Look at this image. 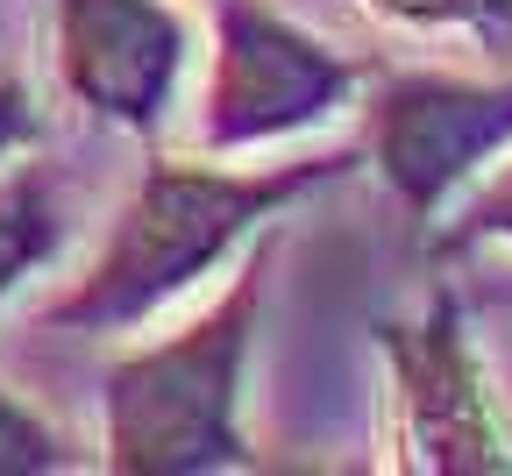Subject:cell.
Here are the masks:
<instances>
[{"label": "cell", "mask_w": 512, "mask_h": 476, "mask_svg": "<svg viewBox=\"0 0 512 476\" xmlns=\"http://www.w3.org/2000/svg\"><path fill=\"white\" fill-rule=\"evenodd\" d=\"M356 86V64L285 22L271 0H221V57L207 79L200 143L207 150H249L278 135L313 128L335 114Z\"/></svg>", "instance_id": "3957f363"}, {"label": "cell", "mask_w": 512, "mask_h": 476, "mask_svg": "<svg viewBox=\"0 0 512 476\" xmlns=\"http://www.w3.org/2000/svg\"><path fill=\"white\" fill-rule=\"evenodd\" d=\"M43 469H72V441L0 384V476H43Z\"/></svg>", "instance_id": "ba28073f"}, {"label": "cell", "mask_w": 512, "mask_h": 476, "mask_svg": "<svg viewBox=\"0 0 512 476\" xmlns=\"http://www.w3.org/2000/svg\"><path fill=\"white\" fill-rule=\"evenodd\" d=\"M399 398V455L413 469H512V434L463 349L456 306H434L420 327H384Z\"/></svg>", "instance_id": "5b68a950"}, {"label": "cell", "mask_w": 512, "mask_h": 476, "mask_svg": "<svg viewBox=\"0 0 512 476\" xmlns=\"http://www.w3.org/2000/svg\"><path fill=\"white\" fill-rule=\"evenodd\" d=\"M185 57L192 29L171 0H50V72L114 128H157Z\"/></svg>", "instance_id": "277c9868"}, {"label": "cell", "mask_w": 512, "mask_h": 476, "mask_svg": "<svg viewBox=\"0 0 512 476\" xmlns=\"http://www.w3.org/2000/svg\"><path fill=\"white\" fill-rule=\"evenodd\" d=\"M463 235H512V171L477 199V214H470V228Z\"/></svg>", "instance_id": "8fae6325"}, {"label": "cell", "mask_w": 512, "mask_h": 476, "mask_svg": "<svg viewBox=\"0 0 512 476\" xmlns=\"http://www.w3.org/2000/svg\"><path fill=\"white\" fill-rule=\"evenodd\" d=\"M64 242H72V199H64V178L29 157L0 171V299H8L29 270H43Z\"/></svg>", "instance_id": "52a82bcc"}, {"label": "cell", "mask_w": 512, "mask_h": 476, "mask_svg": "<svg viewBox=\"0 0 512 476\" xmlns=\"http://www.w3.org/2000/svg\"><path fill=\"white\" fill-rule=\"evenodd\" d=\"M512 128V86H463V79H392L370 100V150L406 199L456 185L498 135Z\"/></svg>", "instance_id": "8992f818"}, {"label": "cell", "mask_w": 512, "mask_h": 476, "mask_svg": "<svg viewBox=\"0 0 512 476\" xmlns=\"http://www.w3.org/2000/svg\"><path fill=\"white\" fill-rule=\"evenodd\" d=\"M328 171L335 164H320V157L278 164V171H214V164L157 157L136 178V192L121 199V214H114L107 242L93 249V263L64 292H50L36 320L72 327V334H121V327L150 320L164 299L200 285L271 207L299 199Z\"/></svg>", "instance_id": "6da1fadb"}, {"label": "cell", "mask_w": 512, "mask_h": 476, "mask_svg": "<svg viewBox=\"0 0 512 476\" xmlns=\"http://www.w3.org/2000/svg\"><path fill=\"white\" fill-rule=\"evenodd\" d=\"M356 8L392 22V29H477V36H491L512 15V0H356Z\"/></svg>", "instance_id": "9c48e42d"}, {"label": "cell", "mask_w": 512, "mask_h": 476, "mask_svg": "<svg viewBox=\"0 0 512 476\" xmlns=\"http://www.w3.org/2000/svg\"><path fill=\"white\" fill-rule=\"evenodd\" d=\"M43 135V114H36V100H29V86L0 64V157H15V150H29Z\"/></svg>", "instance_id": "30bf717a"}, {"label": "cell", "mask_w": 512, "mask_h": 476, "mask_svg": "<svg viewBox=\"0 0 512 476\" xmlns=\"http://www.w3.org/2000/svg\"><path fill=\"white\" fill-rule=\"evenodd\" d=\"M271 249H256L242 278L171 342L128 349L107 370V469L128 476H192L242 462V356Z\"/></svg>", "instance_id": "7a4b0ae2"}]
</instances>
